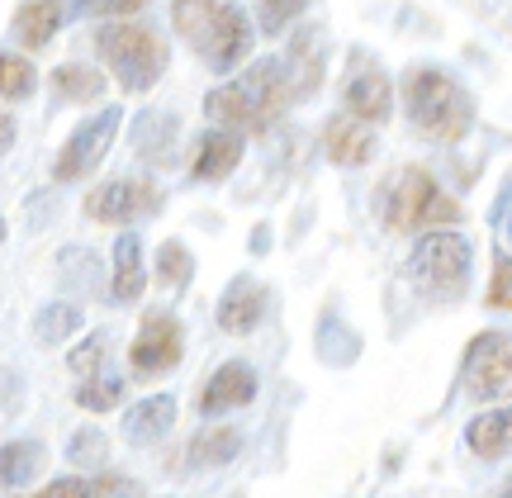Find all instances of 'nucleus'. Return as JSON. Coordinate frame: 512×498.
<instances>
[{
	"label": "nucleus",
	"instance_id": "obj_1",
	"mask_svg": "<svg viewBox=\"0 0 512 498\" xmlns=\"http://www.w3.org/2000/svg\"><path fill=\"white\" fill-rule=\"evenodd\" d=\"M294 81L285 76L280 62H256L238 81H228V86H214L209 100H204V114L219 124V129H233L242 138H261V133H271L285 110L294 105Z\"/></svg>",
	"mask_w": 512,
	"mask_h": 498
},
{
	"label": "nucleus",
	"instance_id": "obj_2",
	"mask_svg": "<svg viewBox=\"0 0 512 498\" xmlns=\"http://www.w3.org/2000/svg\"><path fill=\"white\" fill-rule=\"evenodd\" d=\"M171 24L209 72H233L252 57L256 29L228 0H171Z\"/></svg>",
	"mask_w": 512,
	"mask_h": 498
},
{
	"label": "nucleus",
	"instance_id": "obj_3",
	"mask_svg": "<svg viewBox=\"0 0 512 498\" xmlns=\"http://www.w3.org/2000/svg\"><path fill=\"white\" fill-rule=\"evenodd\" d=\"M403 110L413 119V129L432 143H460L475 129V100L470 91L451 81L437 67H408L403 72Z\"/></svg>",
	"mask_w": 512,
	"mask_h": 498
},
{
	"label": "nucleus",
	"instance_id": "obj_4",
	"mask_svg": "<svg viewBox=\"0 0 512 498\" xmlns=\"http://www.w3.org/2000/svg\"><path fill=\"white\" fill-rule=\"evenodd\" d=\"M375 209H380V223L394 228V233H427V228H451L460 223V204L432 181V171L422 166H403L389 181L380 185L375 195Z\"/></svg>",
	"mask_w": 512,
	"mask_h": 498
},
{
	"label": "nucleus",
	"instance_id": "obj_5",
	"mask_svg": "<svg viewBox=\"0 0 512 498\" xmlns=\"http://www.w3.org/2000/svg\"><path fill=\"white\" fill-rule=\"evenodd\" d=\"M95 53L110 67V76L124 86V91L143 95L162 81L166 62H171V48L166 38L152 29V24H133V19H119V24H105L95 34Z\"/></svg>",
	"mask_w": 512,
	"mask_h": 498
},
{
	"label": "nucleus",
	"instance_id": "obj_6",
	"mask_svg": "<svg viewBox=\"0 0 512 498\" xmlns=\"http://www.w3.org/2000/svg\"><path fill=\"white\" fill-rule=\"evenodd\" d=\"M470 261H475V247L460 233L427 228V233H418V247L408 257V276L427 285L432 295H460L465 280H470Z\"/></svg>",
	"mask_w": 512,
	"mask_h": 498
},
{
	"label": "nucleus",
	"instance_id": "obj_7",
	"mask_svg": "<svg viewBox=\"0 0 512 498\" xmlns=\"http://www.w3.org/2000/svg\"><path fill=\"white\" fill-rule=\"evenodd\" d=\"M465 394L479 404L512 399V332H479L460 361Z\"/></svg>",
	"mask_w": 512,
	"mask_h": 498
},
{
	"label": "nucleus",
	"instance_id": "obj_8",
	"mask_svg": "<svg viewBox=\"0 0 512 498\" xmlns=\"http://www.w3.org/2000/svg\"><path fill=\"white\" fill-rule=\"evenodd\" d=\"M119 124H124V114L114 110H100L95 119H86L81 129L62 143L53 162V181H81V176H91L95 166L105 162V152L114 148V138H119Z\"/></svg>",
	"mask_w": 512,
	"mask_h": 498
},
{
	"label": "nucleus",
	"instance_id": "obj_9",
	"mask_svg": "<svg viewBox=\"0 0 512 498\" xmlns=\"http://www.w3.org/2000/svg\"><path fill=\"white\" fill-rule=\"evenodd\" d=\"M181 318L176 314H143L138 323V337L128 347V366L138 380H152V375H166V370L181 366Z\"/></svg>",
	"mask_w": 512,
	"mask_h": 498
},
{
	"label": "nucleus",
	"instance_id": "obj_10",
	"mask_svg": "<svg viewBox=\"0 0 512 498\" xmlns=\"http://www.w3.org/2000/svg\"><path fill=\"white\" fill-rule=\"evenodd\" d=\"M162 185L152 181H110V185H95L86 195V214L95 223H138L147 214L162 209Z\"/></svg>",
	"mask_w": 512,
	"mask_h": 498
},
{
	"label": "nucleus",
	"instance_id": "obj_11",
	"mask_svg": "<svg viewBox=\"0 0 512 498\" xmlns=\"http://www.w3.org/2000/svg\"><path fill=\"white\" fill-rule=\"evenodd\" d=\"M252 399H256L252 366H247V361H228V366H219L209 375V385H204V394H200V413L219 418L228 408H247Z\"/></svg>",
	"mask_w": 512,
	"mask_h": 498
},
{
	"label": "nucleus",
	"instance_id": "obj_12",
	"mask_svg": "<svg viewBox=\"0 0 512 498\" xmlns=\"http://www.w3.org/2000/svg\"><path fill=\"white\" fill-rule=\"evenodd\" d=\"M242 162V133L233 129H209L195 143V152H190V176L204 185L223 181V176H233Z\"/></svg>",
	"mask_w": 512,
	"mask_h": 498
},
{
	"label": "nucleus",
	"instance_id": "obj_13",
	"mask_svg": "<svg viewBox=\"0 0 512 498\" xmlns=\"http://www.w3.org/2000/svg\"><path fill=\"white\" fill-rule=\"evenodd\" d=\"M323 152H328L332 166H366L375 157V133L361 119L337 114V119H328V129H323Z\"/></svg>",
	"mask_w": 512,
	"mask_h": 498
},
{
	"label": "nucleus",
	"instance_id": "obj_14",
	"mask_svg": "<svg viewBox=\"0 0 512 498\" xmlns=\"http://www.w3.org/2000/svg\"><path fill=\"white\" fill-rule=\"evenodd\" d=\"M261 318H266V290L252 276H238L219 299V328L242 337V332L261 328Z\"/></svg>",
	"mask_w": 512,
	"mask_h": 498
},
{
	"label": "nucleus",
	"instance_id": "obj_15",
	"mask_svg": "<svg viewBox=\"0 0 512 498\" xmlns=\"http://www.w3.org/2000/svg\"><path fill=\"white\" fill-rule=\"evenodd\" d=\"M143 285H147V271H143V242L124 233L114 242V271H110V299L114 304H138L143 299Z\"/></svg>",
	"mask_w": 512,
	"mask_h": 498
},
{
	"label": "nucleus",
	"instance_id": "obj_16",
	"mask_svg": "<svg viewBox=\"0 0 512 498\" xmlns=\"http://www.w3.org/2000/svg\"><path fill=\"white\" fill-rule=\"evenodd\" d=\"M342 100H347L351 119H361V124H384L389 110H394V86H389V76L384 72H366V76L351 81Z\"/></svg>",
	"mask_w": 512,
	"mask_h": 498
},
{
	"label": "nucleus",
	"instance_id": "obj_17",
	"mask_svg": "<svg viewBox=\"0 0 512 498\" xmlns=\"http://www.w3.org/2000/svg\"><path fill=\"white\" fill-rule=\"evenodd\" d=\"M465 446L475 451L479 461H503V456H512V404L494 408V413H479L475 423L465 427Z\"/></svg>",
	"mask_w": 512,
	"mask_h": 498
},
{
	"label": "nucleus",
	"instance_id": "obj_18",
	"mask_svg": "<svg viewBox=\"0 0 512 498\" xmlns=\"http://www.w3.org/2000/svg\"><path fill=\"white\" fill-rule=\"evenodd\" d=\"M62 15H67L62 0H24V5L15 10V24H10V29H15V38L29 48V53H38L43 43H53Z\"/></svg>",
	"mask_w": 512,
	"mask_h": 498
},
{
	"label": "nucleus",
	"instance_id": "obj_19",
	"mask_svg": "<svg viewBox=\"0 0 512 498\" xmlns=\"http://www.w3.org/2000/svg\"><path fill=\"white\" fill-rule=\"evenodd\" d=\"M128 494V480L124 475H67V480H53L43 484L38 494H24V498H124Z\"/></svg>",
	"mask_w": 512,
	"mask_h": 498
},
{
	"label": "nucleus",
	"instance_id": "obj_20",
	"mask_svg": "<svg viewBox=\"0 0 512 498\" xmlns=\"http://www.w3.org/2000/svg\"><path fill=\"white\" fill-rule=\"evenodd\" d=\"M48 86H53L57 100H67V105H86V100H100V95H105V72H95V67H76V62H62Z\"/></svg>",
	"mask_w": 512,
	"mask_h": 498
},
{
	"label": "nucleus",
	"instance_id": "obj_21",
	"mask_svg": "<svg viewBox=\"0 0 512 498\" xmlns=\"http://www.w3.org/2000/svg\"><path fill=\"white\" fill-rule=\"evenodd\" d=\"M43 465H48V451L34 437L5 442V451H0V484H29V480H38Z\"/></svg>",
	"mask_w": 512,
	"mask_h": 498
},
{
	"label": "nucleus",
	"instance_id": "obj_22",
	"mask_svg": "<svg viewBox=\"0 0 512 498\" xmlns=\"http://www.w3.org/2000/svg\"><path fill=\"white\" fill-rule=\"evenodd\" d=\"M171 423H176V399H171V394H157V399H143V404L128 413V437L152 442V437L171 432Z\"/></svg>",
	"mask_w": 512,
	"mask_h": 498
},
{
	"label": "nucleus",
	"instance_id": "obj_23",
	"mask_svg": "<svg viewBox=\"0 0 512 498\" xmlns=\"http://www.w3.org/2000/svg\"><path fill=\"white\" fill-rule=\"evenodd\" d=\"M76 404L81 408H91V413H110V408L124 404V380L119 375H86L81 380V389H76Z\"/></svg>",
	"mask_w": 512,
	"mask_h": 498
},
{
	"label": "nucleus",
	"instance_id": "obj_24",
	"mask_svg": "<svg viewBox=\"0 0 512 498\" xmlns=\"http://www.w3.org/2000/svg\"><path fill=\"white\" fill-rule=\"evenodd\" d=\"M38 91L34 62H24L19 53H0V100H29Z\"/></svg>",
	"mask_w": 512,
	"mask_h": 498
},
{
	"label": "nucleus",
	"instance_id": "obj_25",
	"mask_svg": "<svg viewBox=\"0 0 512 498\" xmlns=\"http://www.w3.org/2000/svg\"><path fill=\"white\" fill-rule=\"evenodd\" d=\"M238 451H242L238 432H233V427H214V432L195 437V446H190V461H195V465H223V461H233Z\"/></svg>",
	"mask_w": 512,
	"mask_h": 498
},
{
	"label": "nucleus",
	"instance_id": "obj_26",
	"mask_svg": "<svg viewBox=\"0 0 512 498\" xmlns=\"http://www.w3.org/2000/svg\"><path fill=\"white\" fill-rule=\"evenodd\" d=\"M190 276H195V261H190V252H185L181 242H162V247H157V280H162V285H171V290H181Z\"/></svg>",
	"mask_w": 512,
	"mask_h": 498
},
{
	"label": "nucleus",
	"instance_id": "obj_27",
	"mask_svg": "<svg viewBox=\"0 0 512 498\" xmlns=\"http://www.w3.org/2000/svg\"><path fill=\"white\" fill-rule=\"evenodd\" d=\"M304 5L309 0H256V24L266 34H280V29H290L294 19L304 15Z\"/></svg>",
	"mask_w": 512,
	"mask_h": 498
},
{
	"label": "nucleus",
	"instance_id": "obj_28",
	"mask_svg": "<svg viewBox=\"0 0 512 498\" xmlns=\"http://www.w3.org/2000/svg\"><path fill=\"white\" fill-rule=\"evenodd\" d=\"M76 328H81V314H76L72 304H53V309L38 314V337H43V342H62V337H72Z\"/></svg>",
	"mask_w": 512,
	"mask_h": 498
},
{
	"label": "nucleus",
	"instance_id": "obj_29",
	"mask_svg": "<svg viewBox=\"0 0 512 498\" xmlns=\"http://www.w3.org/2000/svg\"><path fill=\"white\" fill-rule=\"evenodd\" d=\"M489 309H512V257H494V276H489Z\"/></svg>",
	"mask_w": 512,
	"mask_h": 498
},
{
	"label": "nucleus",
	"instance_id": "obj_30",
	"mask_svg": "<svg viewBox=\"0 0 512 498\" xmlns=\"http://www.w3.org/2000/svg\"><path fill=\"white\" fill-rule=\"evenodd\" d=\"M147 0H76V10H86L91 19H128L138 15Z\"/></svg>",
	"mask_w": 512,
	"mask_h": 498
},
{
	"label": "nucleus",
	"instance_id": "obj_31",
	"mask_svg": "<svg viewBox=\"0 0 512 498\" xmlns=\"http://www.w3.org/2000/svg\"><path fill=\"white\" fill-rule=\"evenodd\" d=\"M100 356H105V337H86V347H76L67 366L86 380V375H95V370H100Z\"/></svg>",
	"mask_w": 512,
	"mask_h": 498
},
{
	"label": "nucleus",
	"instance_id": "obj_32",
	"mask_svg": "<svg viewBox=\"0 0 512 498\" xmlns=\"http://www.w3.org/2000/svg\"><path fill=\"white\" fill-rule=\"evenodd\" d=\"M105 437L100 432H81V437H72V461H86V456H105Z\"/></svg>",
	"mask_w": 512,
	"mask_h": 498
},
{
	"label": "nucleus",
	"instance_id": "obj_33",
	"mask_svg": "<svg viewBox=\"0 0 512 498\" xmlns=\"http://www.w3.org/2000/svg\"><path fill=\"white\" fill-rule=\"evenodd\" d=\"M10 143H15V114L0 105V152L10 148Z\"/></svg>",
	"mask_w": 512,
	"mask_h": 498
},
{
	"label": "nucleus",
	"instance_id": "obj_34",
	"mask_svg": "<svg viewBox=\"0 0 512 498\" xmlns=\"http://www.w3.org/2000/svg\"><path fill=\"white\" fill-rule=\"evenodd\" d=\"M503 498H512V480H508V489H503Z\"/></svg>",
	"mask_w": 512,
	"mask_h": 498
},
{
	"label": "nucleus",
	"instance_id": "obj_35",
	"mask_svg": "<svg viewBox=\"0 0 512 498\" xmlns=\"http://www.w3.org/2000/svg\"><path fill=\"white\" fill-rule=\"evenodd\" d=\"M0 242H5V219H0Z\"/></svg>",
	"mask_w": 512,
	"mask_h": 498
}]
</instances>
